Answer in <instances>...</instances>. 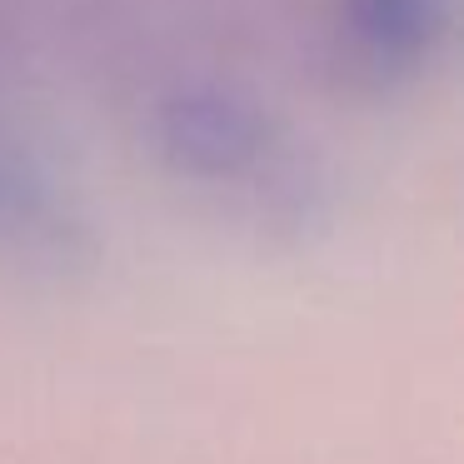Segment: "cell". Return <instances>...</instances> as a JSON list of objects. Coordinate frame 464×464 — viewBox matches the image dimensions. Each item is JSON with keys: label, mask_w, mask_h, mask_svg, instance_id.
<instances>
[{"label": "cell", "mask_w": 464, "mask_h": 464, "mask_svg": "<svg viewBox=\"0 0 464 464\" xmlns=\"http://www.w3.org/2000/svg\"><path fill=\"white\" fill-rule=\"evenodd\" d=\"M165 150L195 180H240L265 155V121L225 95H185L165 111Z\"/></svg>", "instance_id": "cell-1"}, {"label": "cell", "mask_w": 464, "mask_h": 464, "mask_svg": "<svg viewBox=\"0 0 464 464\" xmlns=\"http://www.w3.org/2000/svg\"><path fill=\"white\" fill-rule=\"evenodd\" d=\"M344 25L370 65H410L420 51H430L440 15L434 0H350Z\"/></svg>", "instance_id": "cell-2"}, {"label": "cell", "mask_w": 464, "mask_h": 464, "mask_svg": "<svg viewBox=\"0 0 464 464\" xmlns=\"http://www.w3.org/2000/svg\"><path fill=\"white\" fill-rule=\"evenodd\" d=\"M25 230H51V210L35 200L31 180L0 165V235H25Z\"/></svg>", "instance_id": "cell-3"}]
</instances>
